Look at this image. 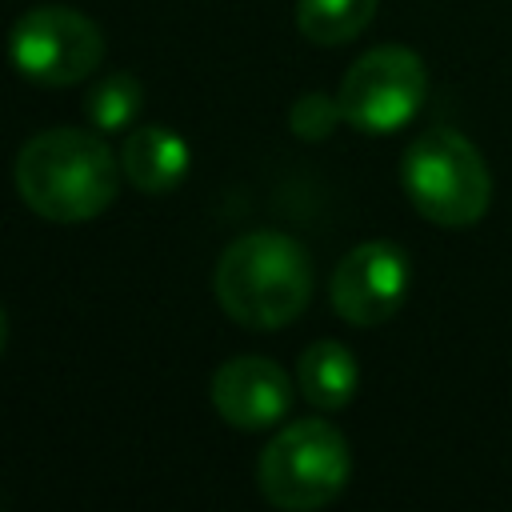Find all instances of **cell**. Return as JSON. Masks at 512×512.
<instances>
[{"instance_id": "5b68a950", "label": "cell", "mask_w": 512, "mask_h": 512, "mask_svg": "<svg viewBox=\"0 0 512 512\" xmlns=\"http://www.w3.org/2000/svg\"><path fill=\"white\" fill-rule=\"evenodd\" d=\"M8 60L24 80L64 88L96 72V64L104 60V36L100 24L84 12L64 4H40L12 24Z\"/></svg>"}, {"instance_id": "ba28073f", "label": "cell", "mask_w": 512, "mask_h": 512, "mask_svg": "<svg viewBox=\"0 0 512 512\" xmlns=\"http://www.w3.org/2000/svg\"><path fill=\"white\" fill-rule=\"evenodd\" d=\"M212 408L224 424H232L240 432H264L288 416L292 380L268 356L224 360L212 376Z\"/></svg>"}, {"instance_id": "6da1fadb", "label": "cell", "mask_w": 512, "mask_h": 512, "mask_svg": "<svg viewBox=\"0 0 512 512\" xmlns=\"http://www.w3.org/2000/svg\"><path fill=\"white\" fill-rule=\"evenodd\" d=\"M12 176L20 200L36 216L80 224L116 200L124 172L96 128H44L20 148Z\"/></svg>"}, {"instance_id": "7a4b0ae2", "label": "cell", "mask_w": 512, "mask_h": 512, "mask_svg": "<svg viewBox=\"0 0 512 512\" xmlns=\"http://www.w3.org/2000/svg\"><path fill=\"white\" fill-rule=\"evenodd\" d=\"M212 292L240 328L276 332L312 300V256L288 232H244L220 252Z\"/></svg>"}, {"instance_id": "52a82bcc", "label": "cell", "mask_w": 512, "mask_h": 512, "mask_svg": "<svg viewBox=\"0 0 512 512\" xmlns=\"http://www.w3.org/2000/svg\"><path fill=\"white\" fill-rule=\"evenodd\" d=\"M408 252L392 240H364L356 244L348 256H340L336 272H332V308L340 312V320L356 324V328H376L384 320H392L408 296Z\"/></svg>"}, {"instance_id": "8992f818", "label": "cell", "mask_w": 512, "mask_h": 512, "mask_svg": "<svg viewBox=\"0 0 512 512\" xmlns=\"http://www.w3.org/2000/svg\"><path fill=\"white\" fill-rule=\"evenodd\" d=\"M428 96L424 60L404 44H380L364 52L340 80V112L344 124L368 136H388L404 128Z\"/></svg>"}, {"instance_id": "277c9868", "label": "cell", "mask_w": 512, "mask_h": 512, "mask_svg": "<svg viewBox=\"0 0 512 512\" xmlns=\"http://www.w3.org/2000/svg\"><path fill=\"white\" fill-rule=\"evenodd\" d=\"M352 476V452L336 424L308 416L280 428L256 464L260 496L280 512H312L332 504Z\"/></svg>"}, {"instance_id": "4fadbf2b", "label": "cell", "mask_w": 512, "mask_h": 512, "mask_svg": "<svg viewBox=\"0 0 512 512\" xmlns=\"http://www.w3.org/2000/svg\"><path fill=\"white\" fill-rule=\"evenodd\" d=\"M340 120H344L340 100L328 96V92H304V96H296V104L288 108V128H292L300 140H328Z\"/></svg>"}, {"instance_id": "7c38bea8", "label": "cell", "mask_w": 512, "mask_h": 512, "mask_svg": "<svg viewBox=\"0 0 512 512\" xmlns=\"http://www.w3.org/2000/svg\"><path fill=\"white\" fill-rule=\"evenodd\" d=\"M140 104H144L140 80L132 72H108L84 96V116H88V128L108 136V132H124L140 116Z\"/></svg>"}, {"instance_id": "3957f363", "label": "cell", "mask_w": 512, "mask_h": 512, "mask_svg": "<svg viewBox=\"0 0 512 512\" xmlns=\"http://www.w3.org/2000/svg\"><path fill=\"white\" fill-rule=\"evenodd\" d=\"M400 184L412 208L440 228H472L492 204V176L480 148L452 128H428L408 144Z\"/></svg>"}, {"instance_id": "9c48e42d", "label": "cell", "mask_w": 512, "mask_h": 512, "mask_svg": "<svg viewBox=\"0 0 512 512\" xmlns=\"http://www.w3.org/2000/svg\"><path fill=\"white\" fill-rule=\"evenodd\" d=\"M188 168H192V148L168 124H140L120 144V172L144 196H164L180 188Z\"/></svg>"}, {"instance_id": "8fae6325", "label": "cell", "mask_w": 512, "mask_h": 512, "mask_svg": "<svg viewBox=\"0 0 512 512\" xmlns=\"http://www.w3.org/2000/svg\"><path fill=\"white\" fill-rule=\"evenodd\" d=\"M376 16V0H296V28L304 40L336 48L356 40Z\"/></svg>"}, {"instance_id": "5bb4252c", "label": "cell", "mask_w": 512, "mask_h": 512, "mask_svg": "<svg viewBox=\"0 0 512 512\" xmlns=\"http://www.w3.org/2000/svg\"><path fill=\"white\" fill-rule=\"evenodd\" d=\"M4 344H8V316H4V304H0V352H4Z\"/></svg>"}, {"instance_id": "30bf717a", "label": "cell", "mask_w": 512, "mask_h": 512, "mask_svg": "<svg viewBox=\"0 0 512 512\" xmlns=\"http://www.w3.org/2000/svg\"><path fill=\"white\" fill-rule=\"evenodd\" d=\"M296 384L320 412H340L360 388V364L340 340H316L296 360Z\"/></svg>"}]
</instances>
